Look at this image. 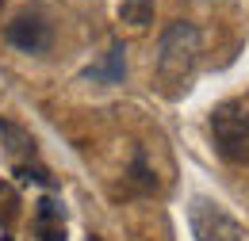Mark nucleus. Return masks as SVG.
<instances>
[{
	"instance_id": "f257e3e1",
	"label": "nucleus",
	"mask_w": 249,
	"mask_h": 241,
	"mask_svg": "<svg viewBox=\"0 0 249 241\" xmlns=\"http://www.w3.org/2000/svg\"><path fill=\"white\" fill-rule=\"evenodd\" d=\"M199 50H203V31L196 23H188V19L169 23L157 42V77L165 85H184L199 61Z\"/></svg>"
},
{
	"instance_id": "f03ea898",
	"label": "nucleus",
	"mask_w": 249,
	"mask_h": 241,
	"mask_svg": "<svg viewBox=\"0 0 249 241\" xmlns=\"http://www.w3.org/2000/svg\"><path fill=\"white\" fill-rule=\"evenodd\" d=\"M211 138L226 165H249V107L222 103L211 111Z\"/></svg>"
},
{
	"instance_id": "7ed1b4c3",
	"label": "nucleus",
	"mask_w": 249,
	"mask_h": 241,
	"mask_svg": "<svg viewBox=\"0 0 249 241\" xmlns=\"http://www.w3.org/2000/svg\"><path fill=\"white\" fill-rule=\"evenodd\" d=\"M188 222H192V234L196 241H246V230L238 218L222 211L211 199H192L188 207Z\"/></svg>"
},
{
	"instance_id": "20e7f679",
	"label": "nucleus",
	"mask_w": 249,
	"mask_h": 241,
	"mask_svg": "<svg viewBox=\"0 0 249 241\" xmlns=\"http://www.w3.org/2000/svg\"><path fill=\"white\" fill-rule=\"evenodd\" d=\"M4 38H8V46L23 50V54H46L50 50V23L38 16H16L4 27Z\"/></svg>"
},
{
	"instance_id": "39448f33",
	"label": "nucleus",
	"mask_w": 249,
	"mask_h": 241,
	"mask_svg": "<svg viewBox=\"0 0 249 241\" xmlns=\"http://www.w3.org/2000/svg\"><path fill=\"white\" fill-rule=\"evenodd\" d=\"M123 77H126V46L123 42H115L100 65L85 69V81H92V85H123Z\"/></svg>"
},
{
	"instance_id": "423d86ee",
	"label": "nucleus",
	"mask_w": 249,
	"mask_h": 241,
	"mask_svg": "<svg viewBox=\"0 0 249 241\" xmlns=\"http://www.w3.org/2000/svg\"><path fill=\"white\" fill-rule=\"evenodd\" d=\"M35 230L42 241H65V222H62V207L54 199H38L35 203Z\"/></svg>"
},
{
	"instance_id": "0eeeda50",
	"label": "nucleus",
	"mask_w": 249,
	"mask_h": 241,
	"mask_svg": "<svg viewBox=\"0 0 249 241\" xmlns=\"http://www.w3.org/2000/svg\"><path fill=\"white\" fill-rule=\"evenodd\" d=\"M0 138L8 142V153H12V157H35V138L23 130V126L0 119Z\"/></svg>"
},
{
	"instance_id": "6e6552de",
	"label": "nucleus",
	"mask_w": 249,
	"mask_h": 241,
	"mask_svg": "<svg viewBox=\"0 0 249 241\" xmlns=\"http://www.w3.org/2000/svg\"><path fill=\"white\" fill-rule=\"evenodd\" d=\"M119 19L130 27H150L154 23V0H123L119 4Z\"/></svg>"
},
{
	"instance_id": "1a4fd4ad",
	"label": "nucleus",
	"mask_w": 249,
	"mask_h": 241,
	"mask_svg": "<svg viewBox=\"0 0 249 241\" xmlns=\"http://www.w3.org/2000/svg\"><path fill=\"white\" fill-rule=\"evenodd\" d=\"M130 176H134L138 188H146V191H154V188H157V180H154V172H150V165H146V153H142V150L134 153V161H130Z\"/></svg>"
},
{
	"instance_id": "9d476101",
	"label": "nucleus",
	"mask_w": 249,
	"mask_h": 241,
	"mask_svg": "<svg viewBox=\"0 0 249 241\" xmlns=\"http://www.w3.org/2000/svg\"><path fill=\"white\" fill-rule=\"evenodd\" d=\"M0 241H12V238H0Z\"/></svg>"
}]
</instances>
